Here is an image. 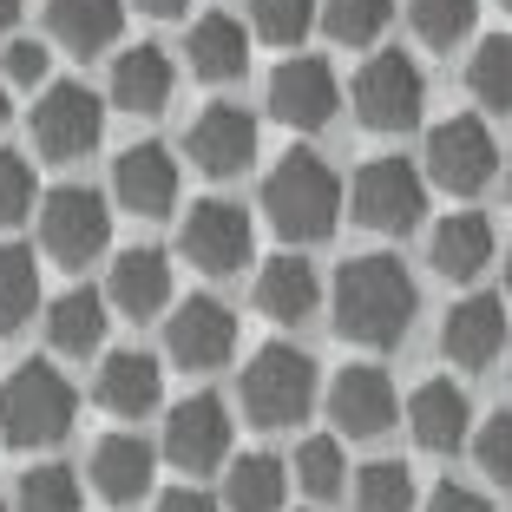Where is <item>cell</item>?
Masks as SVG:
<instances>
[{"label": "cell", "instance_id": "7c38bea8", "mask_svg": "<svg viewBox=\"0 0 512 512\" xmlns=\"http://www.w3.org/2000/svg\"><path fill=\"white\" fill-rule=\"evenodd\" d=\"M165 460L178 473H211L230 460V407L217 394H191L165 421Z\"/></svg>", "mask_w": 512, "mask_h": 512}, {"label": "cell", "instance_id": "cb8c5ba5", "mask_svg": "<svg viewBox=\"0 0 512 512\" xmlns=\"http://www.w3.org/2000/svg\"><path fill=\"white\" fill-rule=\"evenodd\" d=\"M106 302L119 316H158L171 302V263L165 250H125L112 263V283H106Z\"/></svg>", "mask_w": 512, "mask_h": 512}, {"label": "cell", "instance_id": "7dc6e473", "mask_svg": "<svg viewBox=\"0 0 512 512\" xmlns=\"http://www.w3.org/2000/svg\"><path fill=\"white\" fill-rule=\"evenodd\" d=\"M499 7H506V14H512V0H499Z\"/></svg>", "mask_w": 512, "mask_h": 512}, {"label": "cell", "instance_id": "7402d4cb", "mask_svg": "<svg viewBox=\"0 0 512 512\" xmlns=\"http://www.w3.org/2000/svg\"><path fill=\"white\" fill-rule=\"evenodd\" d=\"M151 467H158V453H151L138 434H106L99 447H92V486H99V499H112V506L145 499L151 493Z\"/></svg>", "mask_w": 512, "mask_h": 512}, {"label": "cell", "instance_id": "f35d334b", "mask_svg": "<svg viewBox=\"0 0 512 512\" xmlns=\"http://www.w3.org/2000/svg\"><path fill=\"white\" fill-rule=\"evenodd\" d=\"M46 66H53V53H46L40 40H14L7 46V79H14V86H40Z\"/></svg>", "mask_w": 512, "mask_h": 512}, {"label": "cell", "instance_id": "4fadbf2b", "mask_svg": "<svg viewBox=\"0 0 512 512\" xmlns=\"http://www.w3.org/2000/svg\"><path fill=\"white\" fill-rule=\"evenodd\" d=\"M165 348L178 368H224L237 355V316H230L217 296H184L171 309V329H165Z\"/></svg>", "mask_w": 512, "mask_h": 512}, {"label": "cell", "instance_id": "7bdbcfd3", "mask_svg": "<svg viewBox=\"0 0 512 512\" xmlns=\"http://www.w3.org/2000/svg\"><path fill=\"white\" fill-rule=\"evenodd\" d=\"M14 20H20V0H0V33H14Z\"/></svg>", "mask_w": 512, "mask_h": 512}, {"label": "cell", "instance_id": "f6af8a7d", "mask_svg": "<svg viewBox=\"0 0 512 512\" xmlns=\"http://www.w3.org/2000/svg\"><path fill=\"white\" fill-rule=\"evenodd\" d=\"M506 289H512V243H506Z\"/></svg>", "mask_w": 512, "mask_h": 512}, {"label": "cell", "instance_id": "277c9868", "mask_svg": "<svg viewBox=\"0 0 512 512\" xmlns=\"http://www.w3.org/2000/svg\"><path fill=\"white\" fill-rule=\"evenodd\" d=\"M309 407H316V362L289 342L256 348L243 368V414L256 427H296Z\"/></svg>", "mask_w": 512, "mask_h": 512}, {"label": "cell", "instance_id": "1f68e13d", "mask_svg": "<svg viewBox=\"0 0 512 512\" xmlns=\"http://www.w3.org/2000/svg\"><path fill=\"white\" fill-rule=\"evenodd\" d=\"M14 512H79V480H73V467H60V460H46V467L20 473Z\"/></svg>", "mask_w": 512, "mask_h": 512}, {"label": "cell", "instance_id": "7a4b0ae2", "mask_svg": "<svg viewBox=\"0 0 512 512\" xmlns=\"http://www.w3.org/2000/svg\"><path fill=\"white\" fill-rule=\"evenodd\" d=\"M263 211H270L276 237L289 243H322L342 217V178L316 151H289L283 165L263 178Z\"/></svg>", "mask_w": 512, "mask_h": 512}, {"label": "cell", "instance_id": "bcb514c9", "mask_svg": "<svg viewBox=\"0 0 512 512\" xmlns=\"http://www.w3.org/2000/svg\"><path fill=\"white\" fill-rule=\"evenodd\" d=\"M506 191H512V165H506Z\"/></svg>", "mask_w": 512, "mask_h": 512}, {"label": "cell", "instance_id": "52a82bcc", "mask_svg": "<svg viewBox=\"0 0 512 512\" xmlns=\"http://www.w3.org/2000/svg\"><path fill=\"white\" fill-rule=\"evenodd\" d=\"M427 178L453 197L486 191V184L499 178V145H493V132H486V119H473V112L440 119L434 132H427Z\"/></svg>", "mask_w": 512, "mask_h": 512}, {"label": "cell", "instance_id": "603a6c76", "mask_svg": "<svg viewBox=\"0 0 512 512\" xmlns=\"http://www.w3.org/2000/svg\"><path fill=\"white\" fill-rule=\"evenodd\" d=\"M316 302H322L316 263H302L296 250L270 256V263L256 270V309H263L270 322H302V316H316Z\"/></svg>", "mask_w": 512, "mask_h": 512}, {"label": "cell", "instance_id": "e575fe53", "mask_svg": "<svg viewBox=\"0 0 512 512\" xmlns=\"http://www.w3.org/2000/svg\"><path fill=\"white\" fill-rule=\"evenodd\" d=\"M394 20V0H322V27L342 46H368Z\"/></svg>", "mask_w": 512, "mask_h": 512}, {"label": "cell", "instance_id": "d4e9b609", "mask_svg": "<svg viewBox=\"0 0 512 512\" xmlns=\"http://www.w3.org/2000/svg\"><path fill=\"white\" fill-rule=\"evenodd\" d=\"M184 53H191L197 79H217V86H224V79H237L243 66H250V33L230 14H204L191 27V46H184Z\"/></svg>", "mask_w": 512, "mask_h": 512}, {"label": "cell", "instance_id": "4dcf8cb0", "mask_svg": "<svg viewBox=\"0 0 512 512\" xmlns=\"http://www.w3.org/2000/svg\"><path fill=\"white\" fill-rule=\"evenodd\" d=\"M407 20H414V33H421L427 46H460L473 33V20H480V0H407Z\"/></svg>", "mask_w": 512, "mask_h": 512}, {"label": "cell", "instance_id": "e0dca14e", "mask_svg": "<svg viewBox=\"0 0 512 512\" xmlns=\"http://www.w3.org/2000/svg\"><path fill=\"white\" fill-rule=\"evenodd\" d=\"M467 421H473V401H467V388H453L447 375L421 381V388L407 394V427H414V440H421L427 453H460L467 447Z\"/></svg>", "mask_w": 512, "mask_h": 512}, {"label": "cell", "instance_id": "4316f807", "mask_svg": "<svg viewBox=\"0 0 512 512\" xmlns=\"http://www.w3.org/2000/svg\"><path fill=\"white\" fill-rule=\"evenodd\" d=\"M106 309L112 302L99 296V289H66L53 309H46V335H53V348L60 355H92V348L106 342Z\"/></svg>", "mask_w": 512, "mask_h": 512}, {"label": "cell", "instance_id": "8992f818", "mask_svg": "<svg viewBox=\"0 0 512 512\" xmlns=\"http://www.w3.org/2000/svg\"><path fill=\"white\" fill-rule=\"evenodd\" d=\"M99 138H106V99L92 86H79V79H53L40 92V106H33V145L53 165H73Z\"/></svg>", "mask_w": 512, "mask_h": 512}, {"label": "cell", "instance_id": "ac0fdd59", "mask_svg": "<svg viewBox=\"0 0 512 512\" xmlns=\"http://www.w3.org/2000/svg\"><path fill=\"white\" fill-rule=\"evenodd\" d=\"M92 394H99V407H112V414L138 421V414H151V407L165 401V368L151 362L145 348H112L106 362H99Z\"/></svg>", "mask_w": 512, "mask_h": 512}, {"label": "cell", "instance_id": "83f0119b", "mask_svg": "<svg viewBox=\"0 0 512 512\" xmlns=\"http://www.w3.org/2000/svg\"><path fill=\"white\" fill-rule=\"evenodd\" d=\"M289 467L276 453H243L224 473V512H283Z\"/></svg>", "mask_w": 512, "mask_h": 512}, {"label": "cell", "instance_id": "836d02e7", "mask_svg": "<svg viewBox=\"0 0 512 512\" xmlns=\"http://www.w3.org/2000/svg\"><path fill=\"white\" fill-rule=\"evenodd\" d=\"M342 473H348V460H342V440H335V434H316V440H302V447H296V486H302V493L335 499L348 486Z\"/></svg>", "mask_w": 512, "mask_h": 512}, {"label": "cell", "instance_id": "d6986e66", "mask_svg": "<svg viewBox=\"0 0 512 512\" xmlns=\"http://www.w3.org/2000/svg\"><path fill=\"white\" fill-rule=\"evenodd\" d=\"M256 158V119L243 106H211L191 125V165L211 178H237Z\"/></svg>", "mask_w": 512, "mask_h": 512}, {"label": "cell", "instance_id": "5bb4252c", "mask_svg": "<svg viewBox=\"0 0 512 512\" xmlns=\"http://www.w3.org/2000/svg\"><path fill=\"white\" fill-rule=\"evenodd\" d=\"M329 421L342 427L348 440L388 434V427H394V381L381 375L375 362L342 368V375H335V388H329Z\"/></svg>", "mask_w": 512, "mask_h": 512}, {"label": "cell", "instance_id": "2e32d148", "mask_svg": "<svg viewBox=\"0 0 512 512\" xmlns=\"http://www.w3.org/2000/svg\"><path fill=\"white\" fill-rule=\"evenodd\" d=\"M506 348V302L499 296H467L453 302L447 322H440V355L460 368H486Z\"/></svg>", "mask_w": 512, "mask_h": 512}, {"label": "cell", "instance_id": "ba28073f", "mask_svg": "<svg viewBox=\"0 0 512 512\" xmlns=\"http://www.w3.org/2000/svg\"><path fill=\"white\" fill-rule=\"evenodd\" d=\"M40 243H46L53 263H66V270L92 263V256L112 243L106 197L86 191V184H60V191H46V204H40Z\"/></svg>", "mask_w": 512, "mask_h": 512}, {"label": "cell", "instance_id": "30bf717a", "mask_svg": "<svg viewBox=\"0 0 512 512\" xmlns=\"http://www.w3.org/2000/svg\"><path fill=\"white\" fill-rule=\"evenodd\" d=\"M184 256H191L204 276H237L243 263H250V217H243V204H230V197H197L191 217H184L178 230Z\"/></svg>", "mask_w": 512, "mask_h": 512}, {"label": "cell", "instance_id": "60d3db41", "mask_svg": "<svg viewBox=\"0 0 512 512\" xmlns=\"http://www.w3.org/2000/svg\"><path fill=\"white\" fill-rule=\"evenodd\" d=\"M158 512H224L211 493H197V486H178V493H165L158 499Z\"/></svg>", "mask_w": 512, "mask_h": 512}, {"label": "cell", "instance_id": "6da1fadb", "mask_svg": "<svg viewBox=\"0 0 512 512\" xmlns=\"http://www.w3.org/2000/svg\"><path fill=\"white\" fill-rule=\"evenodd\" d=\"M414 309H421V289L407 276L401 256L375 250V256H348L342 276H335V335L362 348H394L414 329Z\"/></svg>", "mask_w": 512, "mask_h": 512}, {"label": "cell", "instance_id": "44dd1931", "mask_svg": "<svg viewBox=\"0 0 512 512\" xmlns=\"http://www.w3.org/2000/svg\"><path fill=\"white\" fill-rule=\"evenodd\" d=\"M171 92H178V66H171L165 46H132L112 66V106L119 112H165Z\"/></svg>", "mask_w": 512, "mask_h": 512}, {"label": "cell", "instance_id": "f546056e", "mask_svg": "<svg viewBox=\"0 0 512 512\" xmlns=\"http://www.w3.org/2000/svg\"><path fill=\"white\" fill-rule=\"evenodd\" d=\"M355 512H414V473L401 460H368L355 473Z\"/></svg>", "mask_w": 512, "mask_h": 512}, {"label": "cell", "instance_id": "74e56055", "mask_svg": "<svg viewBox=\"0 0 512 512\" xmlns=\"http://www.w3.org/2000/svg\"><path fill=\"white\" fill-rule=\"evenodd\" d=\"M473 453H480V467L493 473V480H512V407H499L493 421L480 427V440H473Z\"/></svg>", "mask_w": 512, "mask_h": 512}, {"label": "cell", "instance_id": "ab89813d", "mask_svg": "<svg viewBox=\"0 0 512 512\" xmlns=\"http://www.w3.org/2000/svg\"><path fill=\"white\" fill-rule=\"evenodd\" d=\"M421 512H493V506H486L473 486H453V480H447V486H434V493H427Z\"/></svg>", "mask_w": 512, "mask_h": 512}, {"label": "cell", "instance_id": "484cf974", "mask_svg": "<svg viewBox=\"0 0 512 512\" xmlns=\"http://www.w3.org/2000/svg\"><path fill=\"white\" fill-rule=\"evenodd\" d=\"M46 27L60 33L73 53H99V46L119 40L125 0H46Z\"/></svg>", "mask_w": 512, "mask_h": 512}, {"label": "cell", "instance_id": "d6a6232c", "mask_svg": "<svg viewBox=\"0 0 512 512\" xmlns=\"http://www.w3.org/2000/svg\"><path fill=\"white\" fill-rule=\"evenodd\" d=\"M467 86L480 92L493 112H512V33L480 40V53H473V66H467Z\"/></svg>", "mask_w": 512, "mask_h": 512}, {"label": "cell", "instance_id": "8fae6325", "mask_svg": "<svg viewBox=\"0 0 512 512\" xmlns=\"http://www.w3.org/2000/svg\"><path fill=\"white\" fill-rule=\"evenodd\" d=\"M335 106H342V79L316 53H296V60H283L270 73V112L283 125H296V132H322L335 119Z\"/></svg>", "mask_w": 512, "mask_h": 512}, {"label": "cell", "instance_id": "8d00e7d4", "mask_svg": "<svg viewBox=\"0 0 512 512\" xmlns=\"http://www.w3.org/2000/svg\"><path fill=\"white\" fill-rule=\"evenodd\" d=\"M33 211V165L20 151H0V230H14Z\"/></svg>", "mask_w": 512, "mask_h": 512}, {"label": "cell", "instance_id": "ee69618b", "mask_svg": "<svg viewBox=\"0 0 512 512\" xmlns=\"http://www.w3.org/2000/svg\"><path fill=\"white\" fill-rule=\"evenodd\" d=\"M0 125H7V79H0Z\"/></svg>", "mask_w": 512, "mask_h": 512}, {"label": "cell", "instance_id": "b9f144b4", "mask_svg": "<svg viewBox=\"0 0 512 512\" xmlns=\"http://www.w3.org/2000/svg\"><path fill=\"white\" fill-rule=\"evenodd\" d=\"M138 7H145V14H158V20H171V14H184L191 0H138Z\"/></svg>", "mask_w": 512, "mask_h": 512}, {"label": "cell", "instance_id": "d590c367", "mask_svg": "<svg viewBox=\"0 0 512 512\" xmlns=\"http://www.w3.org/2000/svg\"><path fill=\"white\" fill-rule=\"evenodd\" d=\"M316 0H250V20H256V33L263 40H276V46H296L302 33L316 27Z\"/></svg>", "mask_w": 512, "mask_h": 512}, {"label": "cell", "instance_id": "9c48e42d", "mask_svg": "<svg viewBox=\"0 0 512 512\" xmlns=\"http://www.w3.org/2000/svg\"><path fill=\"white\" fill-rule=\"evenodd\" d=\"M421 106H427V79L407 53H375L355 73V119L368 132H407V125H421Z\"/></svg>", "mask_w": 512, "mask_h": 512}, {"label": "cell", "instance_id": "9a60e30c", "mask_svg": "<svg viewBox=\"0 0 512 512\" xmlns=\"http://www.w3.org/2000/svg\"><path fill=\"white\" fill-rule=\"evenodd\" d=\"M112 191L132 217H165L178 204V158L165 145H125L119 165H112Z\"/></svg>", "mask_w": 512, "mask_h": 512}, {"label": "cell", "instance_id": "f1b7e54d", "mask_svg": "<svg viewBox=\"0 0 512 512\" xmlns=\"http://www.w3.org/2000/svg\"><path fill=\"white\" fill-rule=\"evenodd\" d=\"M33 309H40V263L20 243H0V335L27 329Z\"/></svg>", "mask_w": 512, "mask_h": 512}, {"label": "cell", "instance_id": "c3c4849f", "mask_svg": "<svg viewBox=\"0 0 512 512\" xmlns=\"http://www.w3.org/2000/svg\"><path fill=\"white\" fill-rule=\"evenodd\" d=\"M0 512H7V506H0Z\"/></svg>", "mask_w": 512, "mask_h": 512}, {"label": "cell", "instance_id": "ffe728a7", "mask_svg": "<svg viewBox=\"0 0 512 512\" xmlns=\"http://www.w3.org/2000/svg\"><path fill=\"white\" fill-rule=\"evenodd\" d=\"M499 237H493V217L480 211H453L434 224V243H427V256H434V270L447 276V283H473V276L493 263Z\"/></svg>", "mask_w": 512, "mask_h": 512}, {"label": "cell", "instance_id": "5b68a950", "mask_svg": "<svg viewBox=\"0 0 512 512\" xmlns=\"http://www.w3.org/2000/svg\"><path fill=\"white\" fill-rule=\"evenodd\" d=\"M348 204H355V224L381 230V237H407L427 211V178L407 158H368L348 184Z\"/></svg>", "mask_w": 512, "mask_h": 512}, {"label": "cell", "instance_id": "3957f363", "mask_svg": "<svg viewBox=\"0 0 512 512\" xmlns=\"http://www.w3.org/2000/svg\"><path fill=\"white\" fill-rule=\"evenodd\" d=\"M79 388L46 362H27L0 381V440L7 447H53L73 434Z\"/></svg>", "mask_w": 512, "mask_h": 512}]
</instances>
